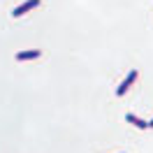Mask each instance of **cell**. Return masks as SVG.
<instances>
[{
	"mask_svg": "<svg viewBox=\"0 0 153 153\" xmlns=\"http://www.w3.org/2000/svg\"><path fill=\"white\" fill-rule=\"evenodd\" d=\"M134 81H137V70H130V72H128V76H125L123 81H121V86L116 88V95H118V97H123L125 93H128V88L132 86Z\"/></svg>",
	"mask_w": 153,
	"mask_h": 153,
	"instance_id": "6da1fadb",
	"label": "cell"
},
{
	"mask_svg": "<svg viewBox=\"0 0 153 153\" xmlns=\"http://www.w3.org/2000/svg\"><path fill=\"white\" fill-rule=\"evenodd\" d=\"M39 5V0H26V2H21L19 7H14V12H12V16L16 19V16H23V14H28L30 10H35Z\"/></svg>",
	"mask_w": 153,
	"mask_h": 153,
	"instance_id": "7a4b0ae2",
	"label": "cell"
},
{
	"mask_svg": "<svg viewBox=\"0 0 153 153\" xmlns=\"http://www.w3.org/2000/svg\"><path fill=\"white\" fill-rule=\"evenodd\" d=\"M42 56L39 49H28V51H19L16 53V60H35V58Z\"/></svg>",
	"mask_w": 153,
	"mask_h": 153,
	"instance_id": "3957f363",
	"label": "cell"
},
{
	"mask_svg": "<svg viewBox=\"0 0 153 153\" xmlns=\"http://www.w3.org/2000/svg\"><path fill=\"white\" fill-rule=\"evenodd\" d=\"M125 121L132 123L134 128H139V130H146V128H149V123H146L144 118H139V116H134V114H125Z\"/></svg>",
	"mask_w": 153,
	"mask_h": 153,
	"instance_id": "277c9868",
	"label": "cell"
},
{
	"mask_svg": "<svg viewBox=\"0 0 153 153\" xmlns=\"http://www.w3.org/2000/svg\"><path fill=\"white\" fill-rule=\"evenodd\" d=\"M149 128H153V118H151V121H149Z\"/></svg>",
	"mask_w": 153,
	"mask_h": 153,
	"instance_id": "5b68a950",
	"label": "cell"
}]
</instances>
